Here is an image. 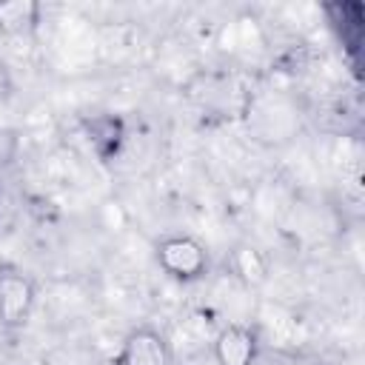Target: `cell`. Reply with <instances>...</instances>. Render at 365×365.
I'll return each instance as SVG.
<instances>
[{
    "mask_svg": "<svg viewBox=\"0 0 365 365\" xmlns=\"http://www.w3.org/2000/svg\"><path fill=\"white\" fill-rule=\"evenodd\" d=\"M157 265L177 282H194L208 271V248L191 234H168L154 245Z\"/></svg>",
    "mask_w": 365,
    "mask_h": 365,
    "instance_id": "obj_1",
    "label": "cell"
},
{
    "mask_svg": "<svg viewBox=\"0 0 365 365\" xmlns=\"http://www.w3.org/2000/svg\"><path fill=\"white\" fill-rule=\"evenodd\" d=\"M37 305V282L17 265H0V325L23 328Z\"/></svg>",
    "mask_w": 365,
    "mask_h": 365,
    "instance_id": "obj_2",
    "label": "cell"
},
{
    "mask_svg": "<svg viewBox=\"0 0 365 365\" xmlns=\"http://www.w3.org/2000/svg\"><path fill=\"white\" fill-rule=\"evenodd\" d=\"M114 365H174V351L160 328L137 325L123 336Z\"/></svg>",
    "mask_w": 365,
    "mask_h": 365,
    "instance_id": "obj_3",
    "label": "cell"
},
{
    "mask_svg": "<svg viewBox=\"0 0 365 365\" xmlns=\"http://www.w3.org/2000/svg\"><path fill=\"white\" fill-rule=\"evenodd\" d=\"M259 351L257 331L242 322H228L214 336V359L217 365H254Z\"/></svg>",
    "mask_w": 365,
    "mask_h": 365,
    "instance_id": "obj_4",
    "label": "cell"
},
{
    "mask_svg": "<svg viewBox=\"0 0 365 365\" xmlns=\"http://www.w3.org/2000/svg\"><path fill=\"white\" fill-rule=\"evenodd\" d=\"M228 268L234 274L237 282H242L245 288H259L268 282V257L251 245V242H237L228 254Z\"/></svg>",
    "mask_w": 365,
    "mask_h": 365,
    "instance_id": "obj_5",
    "label": "cell"
},
{
    "mask_svg": "<svg viewBox=\"0 0 365 365\" xmlns=\"http://www.w3.org/2000/svg\"><path fill=\"white\" fill-rule=\"evenodd\" d=\"M43 6L34 0H0V34L3 37H29L37 31Z\"/></svg>",
    "mask_w": 365,
    "mask_h": 365,
    "instance_id": "obj_6",
    "label": "cell"
},
{
    "mask_svg": "<svg viewBox=\"0 0 365 365\" xmlns=\"http://www.w3.org/2000/svg\"><path fill=\"white\" fill-rule=\"evenodd\" d=\"M9 91H11V74H9L6 63L0 60V97H6Z\"/></svg>",
    "mask_w": 365,
    "mask_h": 365,
    "instance_id": "obj_7",
    "label": "cell"
}]
</instances>
